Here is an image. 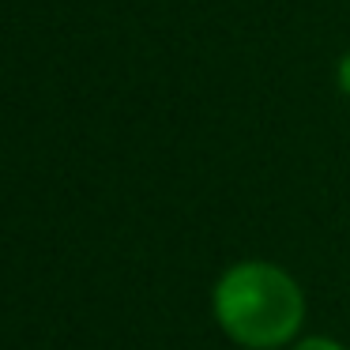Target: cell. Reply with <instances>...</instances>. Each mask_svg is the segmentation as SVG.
<instances>
[{
  "label": "cell",
  "instance_id": "obj_1",
  "mask_svg": "<svg viewBox=\"0 0 350 350\" xmlns=\"http://www.w3.org/2000/svg\"><path fill=\"white\" fill-rule=\"evenodd\" d=\"M215 312L245 347H279L301 324V294L294 279L271 264H241L219 282Z\"/></svg>",
  "mask_w": 350,
  "mask_h": 350
},
{
  "label": "cell",
  "instance_id": "obj_2",
  "mask_svg": "<svg viewBox=\"0 0 350 350\" xmlns=\"http://www.w3.org/2000/svg\"><path fill=\"white\" fill-rule=\"evenodd\" d=\"M297 350H342L339 342H332V339H305Z\"/></svg>",
  "mask_w": 350,
  "mask_h": 350
},
{
  "label": "cell",
  "instance_id": "obj_3",
  "mask_svg": "<svg viewBox=\"0 0 350 350\" xmlns=\"http://www.w3.org/2000/svg\"><path fill=\"white\" fill-rule=\"evenodd\" d=\"M339 87L350 94V53L342 57V64H339Z\"/></svg>",
  "mask_w": 350,
  "mask_h": 350
}]
</instances>
